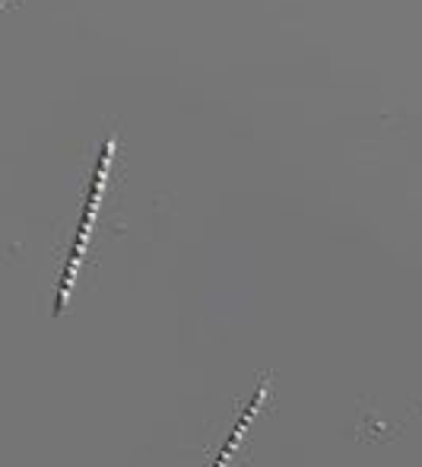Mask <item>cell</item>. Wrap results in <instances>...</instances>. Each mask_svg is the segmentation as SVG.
<instances>
[{"mask_svg": "<svg viewBox=\"0 0 422 467\" xmlns=\"http://www.w3.org/2000/svg\"><path fill=\"white\" fill-rule=\"evenodd\" d=\"M263 400H267V381H263V385H261V388H257V398L252 400V404H248L245 417H242V420H239V423H235V432H232V436H229V442H226V445H222V451H220V455H216V462H213V467H226L229 462H232L235 449H239V445H242V436H245V432H248V423H252V420L257 417V413H261Z\"/></svg>", "mask_w": 422, "mask_h": 467, "instance_id": "obj_2", "label": "cell"}, {"mask_svg": "<svg viewBox=\"0 0 422 467\" xmlns=\"http://www.w3.org/2000/svg\"><path fill=\"white\" fill-rule=\"evenodd\" d=\"M115 147H118V140H115V137H108V140H105V147H102V153H98L96 175H92V188H89V201H86L83 220H80V226H77L74 248H70V258H67V271H64L61 289H57V302H55L57 315L67 308L70 289H74V283H77V271H80V265H83L86 245H89L92 226H96V213H98V207H102V197H105V188H108L111 166H115Z\"/></svg>", "mask_w": 422, "mask_h": 467, "instance_id": "obj_1", "label": "cell"}]
</instances>
